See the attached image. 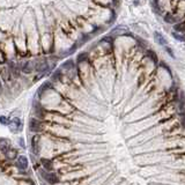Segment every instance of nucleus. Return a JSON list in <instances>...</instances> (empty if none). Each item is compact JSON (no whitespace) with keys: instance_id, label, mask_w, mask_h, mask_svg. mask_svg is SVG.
<instances>
[{"instance_id":"nucleus-1","label":"nucleus","mask_w":185,"mask_h":185,"mask_svg":"<svg viewBox=\"0 0 185 185\" xmlns=\"http://www.w3.org/2000/svg\"><path fill=\"white\" fill-rule=\"evenodd\" d=\"M29 130L31 132H36V133L42 132L43 130H44V124L36 118L30 119V122H29Z\"/></svg>"},{"instance_id":"nucleus-2","label":"nucleus","mask_w":185,"mask_h":185,"mask_svg":"<svg viewBox=\"0 0 185 185\" xmlns=\"http://www.w3.org/2000/svg\"><path fill=\"white\" fill-rule=\"evenodd\" d=\"M41 174H42L43 178L46 180L49 184L54 185V184H57L58 182H59V178H58V176L56 175V174H53V172H48V171L42 170V171H41Z\"/></svg>"},{"instance_id":"nucleus-3","label":"nucleus","mask_w":185,"mask_h":185,"mask_svg":"<svg viewBox=\"0 0 185 185\" xmlns=\"http://www.w3.org/2000/svg\"><path fill=\"white\" fill-rule=\"evenodd\" d=\"M31 151L35 155H38L41 152V138H39V135H34L31 139Z\"/></svg>"},{"instance_id":"nucleus-4","label":"nucleus","mask_w":185,"mask_h":185,"mask_svg":"<svg viewBox=\"0 0 185 185\" xmlns=\"http://www.w3.org/2000/svg\"><path fill=\"white\" fill-rule=\"evenodd\" d=\"M34 110H35V115H36V117L38 118V120H39V119L45 118L46 111H45V109H44L39 103H38V104L37 103H35V104H34Z\"/></svg>"},{"instance_id":"nucleus-5","label":"nucleus","mask_w":185,"mask_h":185,"mask_svg":"<svg viewBox=\"0 0 185 185\" xmlns=\"http://www.w3.org/2000/svg\"><path fill=\"white\" fill-rule=\"evenodd\" d=\"M8 126H10V128L13 132L16 133L20 130V127H21V122H20V119L18 118V117H15V118H13L12 120H10Z\"/></svg>"},{"instance_id":"nucleus-6","label":"nucleus","mask_w":185,"mask_h":185,"mask_svg":"<svg viewBox=\"0 0 185 185\" xmlns=\"http://www.w3.org/2000/svg\"><path fill=\"white\" fill-rule=\"evenodd\" d=\"M16 167L20 170H26L28 168V160L26 156H20L18 157V162H16Z\"/></svg>"},{"instance_id":"nucleus-7","label":"nucleus","mask_w":185,"mask_h":185,"mask_svg":"<svg viewBox=\"0 0 185 185\" xmlns=\"http://www.w3.org/2000/svg\"><path fill=\"white\" fill-rule=\"evenodd\" d=\"M49 68V65H48V62L44 59V60H41V62H36V65H35V70L37 72H45L46 70Z\"/></svg>"},{"instance_id":"nucleus-8","label":"nucleus","mask_w":185,"mask_h":185,"mask_svg":"<svg viewBox=\"0 0 185 185\" xmlns=\"http://www.w3.org/2000/svg\"><path fill=\"white\" fill-rule=\"evenodd\" d=\"M10 147H12V146H10V141H8L7 139H4V138L0 139V151L4 153V154H5Z\"/></svg>"},{"instance_id":"nucleus-9","label":"nucleus","mask_w":185,"mask_h":185,"mask_svg":"<svg viewBox=\"0 0 185 185\" xmlns=\"http://www.w3.org/2000/svg\"><path fill=\"white\" fill-rule=\"evenodd\" d=\"M41 164H42V167L46 171H51L53 169V164H52V161H51V160H48V159H41Z\"/></svg>"},{"instance_id":"nucleus-10","label":"nucleus","mask_w":185,"mask_h":185,"mask_svg":"<svg viewBox=\"0 0 185 185\" xmlns=\"http://www.w3.org/2000/svg\"><path fill=\"white\" fill-rule=\"evenodd\" d=\"M154 37H155V41H156V42L160 44V45H163V46L168 45V44H167L166 38L163 37V35H162L161 33H159V31H155V33H154Z\"/></svg>"},{"instance_id":"nucleus-11","label":"nucleus","mask_w":185,"mask_h":185,"mask_svg":"<svg viewBox=\"0 0 185 185\" xmlns=\"http://www.w3.org/2000/svg\"><path fill=\"white\" fill-rule=\"evenodd\" d=\"M5 155L7 159H10V160H14V159H16L18 157V151L15 149V148L10 147L7 152L5 153Z\"/></svg>"},{"instance_id":"nucleus-12","label":"nucleus","mask_w":185,"mask_h":185,"mask_svg":"<svg viewBox=\"0 0 185 185\" xmlns=\"http://www.w3.org/2000/svg\"><path fill=\"white\" fill-rule=\"evenodd\" d=\"M21 70H22V72L23 73H26V74H29V73H31L34 70V67H33V64L30 62H26L22 65V67H21Z\"/></svg>"},{"instance_id":"nucleus-13","label":"nucleus","mask_w":185,"mask_h":185,"mask_svg":"<svg viewBox=\"0 0 185 185\" xmlns=\"http://www.w3.org/2000/svg\"><path fill=\"white\" fill-rule=\"evenodd\" d=\"M164 21L166 22H168V23H178V19H176L175 16L172 14H170V13H168V14H166V16H164Z\"/></svg>"},{"instance_id":"nucleus-14","label":"nucleus","mask_w":185,"mask_h":185,"mask_svg":"<svg viewBox=\"0 0 185 185\" xmlns=\"http://www.w3.org/2000/svg\"><path fill=\"white\" fill-rule=\"evenodd\" d=\"M175 33H183L184 31V22H178V23L175 24Z\"/></svg>"},{"instance_id":"nucleus-15","label":"nucleus","mask_w":185,"mask_h":185,"mask_svg":"<svg viewBox=\"0 0 185 185\" xmlns=\"http://www.w3.org/2000/svg\"><path fill=\"white\" fill-rule=\"evenodd\" d=\"M48 88H52V85H51L50 82H48V83H44V85H43L42 87L39 88V90H38L37 93H38V94H39V95H41V94H42V91H43V90L48 89Z\"/></svg>"},{"instance_id":"nucleus-16","label":"nucleus","mask_w":185,"mask_h":185,"mask_svg":"<svg viewBox=\"0 0 185 185\" xmlns=\"http://www.w3.org/2000/svg\"><path fill=\"white\" fill-rule=\"evenodd\" d=\"M62 68H66V70H68V68H72L73 67V60L72 59H70V60H67L66 62H64L62 64Z\"/></svg>"},{"instance_id":"nucleus-17","label":"nucleus","mask_w":185,"mask_h":185,"mask_svg":"<svg viewBox=\"0 0 185 185\" xmlns=\"http://www.w3.org/2000/svg\"><path fill=\"white\" fill-rule=\"evenodd\" d=\"M0 124L2 125H8L10 124V119L5 117V116H0Z\"/></svg>"},{"instance_id":"nucleus-18","label":"nucleus","mask_w":185,"mask_h":185,"mask_svg":"<svg viewBox=\"0 0 185 185\" xmlns=\"http://www.w3.org/2000/svg\"><path fill=\"white\" fill-rule=\"evenodd\" d=\"M172 36L176 38V39H178V41H180V42H184V36H182V35H179V34H177V33H172Z\"/></svg>"},{"instance_id":"nucleus-19","label":"nucleus","mask_w":185,"mask_h":185,"mask_svg":"<svg viewBox=\"0 0 185 185\" xmlns=\"http://www.w3.org/2000/svg\"><path fill=\"white\" fill-rule=\"evenodd\" d=\"M87 59V53H81V54H79V57H78V62H81L82 60H86Z\"/></svg>"},{"instance_id":"nucleus-20","label":"nucleus","mask_w":185,"mask_h":185,"mask_svg":"<svg viewBox=\"0 0 185 185\" xmlns=\"http://www.w3.org/2000/svg\"><path fill=\"white\" fill-rule=\"evenodd\" d=\"M164 49H166L167 52L170 54V57H171V58H175V53H174V51H172V50L170 49V46H168V45H166V46H164Z\"/></svg>"},{"instance_id":"nucleus-21","label":"nucleus","mask_w":185,"mask_h":185,"mask_svg":"<svg viewBox=\"0 0 185 185\" xmlns=\"http://www.w3.org/2000/svg\"><path fill=\"white\" fill-rule=\"evenodd\" d=\"M148 56H149V57L152 58L153 59V62H155V64H156L157 62V58H156V54H155V53L153 52V51H149V52H148Z\"/></svg>"},{"instance_id":"nucleus-22","label":"nucleus","mask_w":185,"mask_h":185,"mask_svg":"<svg viewBox=\"0 0 185 185\" xmlns=\"http://www.w3.org/2000/svg\"><path fill=\"white\" fill-rule=\"evenodd\" d=\"M59 78H60V71L58 70V71H56L54 73H53L52 79L53 80H59Z\"/></svg>"}]
</instances>
